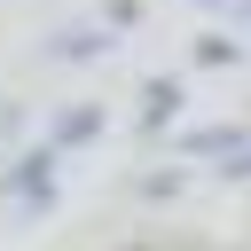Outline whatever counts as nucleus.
<instances>
[{
  "mask_svg": "<svg viewBox=\"0 0 251 251\" xmlns=\"http://www.w3.org/2000/svg\"><path fill=\"white\" fill-rule=\"evenodd\" d=\"M55 157H63L55 141L24 149V157L0 173V196H8V204H24V212H47V204H55Z\"/></svg>",
  "mask_w": 251,
  "mask_h": 251,
  "instance_id": "obj_1",
  "label": "nucleus"
},
{
  "mask_svg": "<svg viewBox=\"0 0 251 251\" xmlns=\"http://www.w3.org/2000/svg\"><path fill=\"white\" fill-rule=\"evenodd\" d=\"M180 102H188V86H180V78H165V71H157V78H141V133H165V126L180 118Z\"/></svg>",
  "mask_w": 251,
  "mask_h": 251,
  "instance_id": "obj_2",
  "label": "nucleus"
},
{
  "mask_svg": "<svg viewBox=\"0 0 251 251\" xmlns=\"http://www.w3.org/2000/svg\"><path fill=\"white\" fill-rule=\"evenodd\" d=\"M102 118H110L102 102H71V110H55V126H47V141H55V149H86V141L102 133Z\"/></svg>",
  "mask_w": 251,
  "mask_h": 251,
  "instance_id": "obj_3",
  "label": "nucleus"
},
{
  "mask_svg": "<svg viewBox=\"0 0 251 251\" xmlns=\"http://www.w3.org/2000/svg\"><path fill=\"white\" fill-rule=\"evenodd\" d=\"M47 55L55 63H94V55H110V24H71V31L47 39Z\"/></svg>",
  "mask_w": 251,
  "mask_h": 251,
  "instance_id": "obj_4",
  "label": "nucleus"
},
{
  "mask_svg": "<svg viewBox=\"0 0 251 251\" xmlns=\"http://www.w3.org/2000/svg\"><path fill=\"white\" fill-rule=\"evenodd\" d=\"M180 149L188 157H235V149H251V126L235 118V126H204V133H180Z\"/></svg>",
  "mask_w": 251,
  "mask_h": 251,
  "instance_id": "obj_5",
  "label": "nucleus"
},
{
  "mask_svg": "<svg viewBox=\"0 0 251 251\" xmlns=\"http://www.w3.org/2000/svg\"><path fill=\"white\" fill-rule=\"evenodd\" d=\"M235 55H243V47H235L227 31H204V39H196V63H204V71H227Z\"/></svg>",
  "mask_w": 251,
  "mask_h": 251,
  "instance_id": "obj_6",
  "label": "nucleus"
},
{
  "mask_svg": "<svg viewBox=\"0 0 251 251\" xmlns=\"http://www.w3.org/2000/svg\"><path fill=\"white\" fill-rule=\"evenodd\" d=\"M180 188H188L180 165H173V173H141V196H149V204H165V196H180Z\"/></svg>",
  "mask_w": 251,
  "mask_h": 251,
  "instance_id": "obj_7",
  "label": "nucleus"
},
{
  "mask_svg": "<svg viewBox=\"0 0 251 251\" xmlns=\"http://www.w3.org/2000/svg\"><path fill=\"white\" fill-rule=\"evenodd\" d=\"M133 16H141V0H110V8H102V24H110V31H126Z\"/></svg>",
  "mask_w": 251,
  "mask_h": 251,
  "instance_id": "obj_8",
  "label": "nucleus"
},
{
  "mask_svg": "<svg viewBox=\"0 0 251 251\" xmlns=\"http://www.w3.org/2000/svg\"><path fill=\"white\" fill-rule=\"evenodd\" d=\"M220 180H251V149H235V157L220 165Z\"/></svg>",
  "mask_w": 251,
  "mask_h": 251,
  "instance_id": "obj_9",
  "label": "nucleus"
},
{
  "mask_svg": "<svg viewBox=\"0 0 251 251\" xmlns=\"http://www.w3.org/2000/svg\"><path fill=\"white\" fill-rule=\"evenodd\" d=\"M16 126H24V110H8V102H0V133H16Z\"/></svg>",
  "mask_w": 251,
  "mask_h": 251,
  "instance_id": "obj_10",
  "label": "nucleus"
},
{
  "mask_svg": "<svg viewBox=\"0 0 251 251\" xmlns=\"http://www.w3.org/2000/svg\"><path fill=\"white\" fill-rule=\"evenodd\" d=\"M118 251H149V243H118Z\"/></svg>",
  "mask_w": 251,
  "mask_h": 251,
  "instance_id": "obj_11",
  "label": "nucleus"
},
{
  "mask_svg": "<svg viewBox=\"0 0 251 251\" xmlns=\"http://www.w3.org/2000/svg\"><path fill=\"white\" fill-rule=\"evenodd\" d=\"M212 8H220V0H212Z\"/></svg>",
  "mask_w": 251,
  "mask_h": 251,
  "instance_id": "obj_12",
  "label": "nucleus"
}]
</instances>
